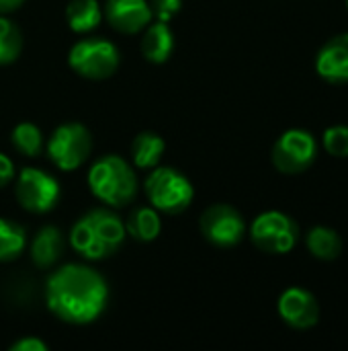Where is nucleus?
<instances>
[{"label":"nucleus","mask_w":348,"mask_h":351,"mask_svg":"<svg viewBox=\"0 0 348 351\" xmlns=\"http://www.w3.org/2000/svg\"><path fill=\"white\" fill-rule=\"evenodd\" d=\"M107 280L92 267L68 263L55 269L45 284V304L68 325H90L107 308Z\"/></svg>","instance_id":"obj_1"},{"label":"nucleus","mask_w":348,"mask_h":351,"mask_svg":"<svg viewBox=\"0 0 348 351\" xmlns=\"http://www.w3.org/2000/svg\"><path fill=\"white\" fill-rule=\"evenodd\" d=\"M127 232L125 222L107 208L80 216L70 230V247L88 261H101L119 251Z\"/></svg>","instance_id":"obj_2"},{"label":"nucleus","mask_w":348,"mask_h":351,"mask_svg":"<svg viewBox=\"0 0 348 351\" xmlns=\"http://www.w3.org/2000/svg\"><path fill=\"white\" fill-rule=\"evenodd\" d=\"M88 187L96 199L111 208H123L137 193V179L129 162L117 154L101 156L88 171Z\"/></svg>","instance_id":"obj_3"},{"label":"nucleus","mask_w":348,"mask_h":351,"mask_svg":"<svg viewBox=\"0 0 348 351\" xmlns=\"http://www.w3.org/2000/svg\"><path fill=\"white\" fill-rule=\"evenodd\" d=\"M144 187L152 208L162 214H180L193 204L195 197L191 181L172 167H154Z\"/></svg>","instance_id":"obj_4"},{"label":"nucleus","mask_w":348,"mask_h":351,"mask_svg":"<svg viewBox=\"0 0 348 351\" xmlns=\"http://www.w3.org/2000/svg\"><path fill=\"white\" fill-rule=\"evenodd\" d=\"M250 241L267 255H287L299 241V226L289 214L281 210H269L252 220Z\"/></svg>","instance_id":"obj_5"},{"label":"nucleus","mask_w":348,"mask_h":351,"mask_svg":"<svg viewBox=\"0 0 348 351\" xmlns=\"http://www.w3.org/2000/svg\"><path fill=\"white\" fill-rule=\"evenodd\" d=\"M70 68L88 80H105L119 68V49L115 43L103 37L80 39L68 53Z\"/></svg>","instance_id":"obj_6"},{"label":"nucleus","mask_w":348,"mask_h":351,"mask_svg":"<svg viewBox=\"0 0 348 351\" xmlns=\"http://www.w3.org/2000/svg\"><path fill=\"white\" fill-rule=\"evenodd\" d=\"M318 140L312 132L302 128H291L283 132L271 152L275 169L283 175H302L312 169L318 158Z\"/></svg>","instance_id":"obj_7"},{"label":"nucleus","mask_w":348,"mask_h":351,"mask_svg":"<svg viewBox=\"0 0 348 351\" xmlns=\"http://www.w3.org/2000/svg\"><path fill=\"white\" fill-rule=\"evenodd\" d=\"M92 150V136L90 132L78 121H66L57 125L47 140V154L49 160L66 173L80 169Z\"/></svg>","instance_id":"obj_8"},{"label":"nucleus","mask_w":348,"mask_h":351,"mask_svg":"<svg viewBox=\"0 0 348 351\" xmlns=\"http://www.w3.org/2000/svg\"><path fill=\"white\" fill-rule=\"evenodd\" d=\"M18 204L31 214H47L59 202V183L41 169L27 167L16 177L14 187Z\"/></svg>","instance_id":"obj_9"},{"label":"nucleus","mask_w":348,"mask_h":351,"mask_svg":"<svg viewBox=\"0 0 348 351\" xmlns=\"http://www.w3.org/2000/svg\"><path fill=\"white\" fill-rule=\"evenodd\" d=\"M199 228L205 241L219 249L236 247L246 237V222L242 214L228 204L209 206L199 220Z\"/></svg>","instance_id":"obj_10"},{"label":"nucleus","mask_w":348,"mask_h":351,"mask_svg":"<svg viewBox=\"0 0 348 351\" xmlns=\"http://www.w3.org/2000/svg\"><path fill=\"white\" fill-rule=\"evenodd\" d=\"M277 313L285 325L297 331H308L320 321V304L316 296L299 286H291L281 292L277 300Z\"/></svg>","instance_id":"obj_11"},{"label":"nucleus","mask_w":348,"mask_h":351,"mask_svg":"<svg viewBox=\"0 0 348 351\" xmlns=\"http://www.w3.org/2000/svg\"><path fill=\"white\" fill-rule=\"evenodd\" d=\"M316 72L328 84H348V33L330 37L316 56Z\"/></svg>","instance_id":"obj_12"},{"label":"nucleus","mask_w":348,"mask_h":351,"mask_svg":"<svg viewBox=\"0 0 348 351\" xmlns=\"http://www.w3.org/2000/svg\"><path fill=\"white\" fill-rule=\"evenodd\" d=\"M105 16L115 31L131 35L150 25L152 10L148 0H107Z\"/></svg>","instance_id":"obj_13"},{"label":"nucleus","mask_w":348,"mask_h":351,"mask_svg":"<svg viewBox=\"0 0 348 351\" xmlns=\"http://www.w3.org/2000/svg\"><path fill=\"white\" fill-rule=\"evenodd\" d=\"M66 247L64 234L59 228L55 226H43L41 230H37V234L31 241V259L39 269H47L51 265L57 263V259L62 257Z\"/></svg>","instance_id":"obj_14"},{"label":"nucleus","mask_w":348,"mask_h":351,"mask_svg":"<svg viewBox=\"0 0 348 351\" xmlns=\"http://www.w3.org/2000/svg\"><path fill=\"white\" fill-rule=\"evenodd\" d=\"M174 49V35L168 27V23H154L146 27L144 39H142V53L152 64H164Z\"/></svg>","instance_id":"obj_15"},{"label":"nucleus","mask_w":348,"mask_h":351,"mask_svg":"<svg viewBox=\"0 0 348 351\" xmlns=\"http://www.w3.org/2000/svg\"><path fill=\"white\" fill-rule=\"evenodd\" d=\"M306 247L320 261H334L343 253V239L330 226H314L306 237Z\"/></svg>","instance_id":"obj_16"},{"label":"nucleus","mask_w":348,"mask_h":351,"mask_svg":"<svg viewBox=\"0 0 348 351\" xmlns=\"http://www.w3.org/2000/svg\"><path fill=\"white\" fill-rule=\"evenodd\" d=\"M125 232L129 237H133L135 241L142 243H152L158 239V234L162 232V220L156 208H135L127 222H125Z\"/></svg>","instance_id":"obj_17"},{"label":"nucleus","mask_w":348,"mask_h":351,"mask_svg":"<svg viewBox=\"0 0 348 351\" xmlns=\"http://www.w3.org/2000/svg\"><path fill=\"white\" fill-rule=\"evenodd\" d=\"M166 150V142L154 132H142L133 138L131 158L137 169H154L158 167L162 154Z\"/></svg>","instance_id":"obj_18"},{"label":"nucleus","mask_w":348,"mask_h":351,"mask_svg":"<svg viewBox=\"0 0 348 351\" xmlns=\"http://www.w3.org/2000/svg\"><path fill=\"white\" fill-rule=\"evenodd\" d=\"M66 19L74 33H88L98 27L103 10L98 0H70L66 6Z\"/></svg>","instance_id":"obj_19"},{"label":"nucleus","mask_w":348,"mask_h":351,"mask_svg":"<svg viewBox=\"0 0 348 351\" xmlns=\"http://www.w3.org/2000/svg\"><path fill=\"white\" fill-rule=\"evenodd\" d=\"M25 247H27L25 228L6 218H0V263L14 261L16 257L23 255Z\"/></svg>","instance_id":"obj_20"},{"label":"nucleus","mask_w":348,"mask_h":351,"mask_svg":"<svg viewBox=\"0 0 348 351\" xmlns=\"http://www.w3.org/2000/svg\"><path fill=\"white\" fill-rule=\"evenodd\" d=\"M10 142H12L14 150H18L21 154H25L29 158L39 156L41 150H43L41 130L31 121H23V123L14 125L12 134H10Z\"/></svg>","instance_id":"obj_21"},{"label":"nucleus","mask_w":348,"mask_h":351,"mask_svg":"<svg viewBox=\"0 0 348 351\" xmlns=\"http://www.w3.org/2000/svg\"><path fill=\"white\" fill-rule=\"evenodd\" d=\"M23 49V33L21 29L6 19L4 14H0V66L12 64Z\"/></svg>","instance_id":"obj_22"},{"label":"nucleus","mask_w":348,"mask_h":351,"mask_svg":"<svg viewBox=\"0 0 348 351\" xmlns=\"http://www.w3.org/2000/svg\"><path fill=\"white\" fill-rule=\"evenodd\" d=\"M322 146L334 158H348V125L336 123L326 128L322 134Z\"/></svg>","instance_id":"obj_23"},{"label":"nucleus","mask_w":348,"mask_h":351,"mask_svg":"<svg viewBox=\"0 0 348 351\" xmlns=\"http://www.w3.org/2000/svg\"><path fill=\"white\" fill-rule=\"evenodd\" d=\"M180 6H183V0H150L152 16H156L162 23H168L170 19H174Z\"/></svg>","instance_id":"obj_24"},{"label":"nucleus","mask_w":348,"mask_h":351,"mask_svg":"<svg viewBox=\"0 0 348 351\" xmlns=\"http://www.w3.org/2000/svg\"><path fill=\"white\" fill-rule=\"evenodd\" d=\"M14 175H16V171H14V162H12L6 154H2V152H0V189L14 181Z\"/></svg>","instance_id":"obj_25"},{"label":"nucleus","mask_w":348,"mask_h":351,"mask_svg":"<svg viewBox=\"0 0 348 351\" xmlns=\"http://www.w3.org/2000/svg\"><path fill=\"white\" fill-rule=\"evenodd\" d=\"M10 351H47V346L37 337H23L10 348Z\"/></svg>","instance_id":"obj_26"},{"label":"nucleus","mask_w":348,"mask_h":351,"mask_svg":"<svg viewBox=\"0 0 348 351\" xmlns=\"http://www.w3.org/2000/svg\"><path fill=\"white\" fill-rule=\"evenodd\" d=\"M25 0H0V14H6V12H12L16 10Z\"/></svg>","instance_id":"obj_27"},{"label":"nucleus","mask_w":348,"mask_h":351,"mask_svg":"<svg viewBox=\"0 0 348 351\" xmlns=\"http://www.w3.org/2000/svg\"><path fill=\"white\" fill-rule=\"evenodd\" d=\"M347 8H348V0H347Z\"/></svg>","instance_id":"obj_28"}]
</instances>
